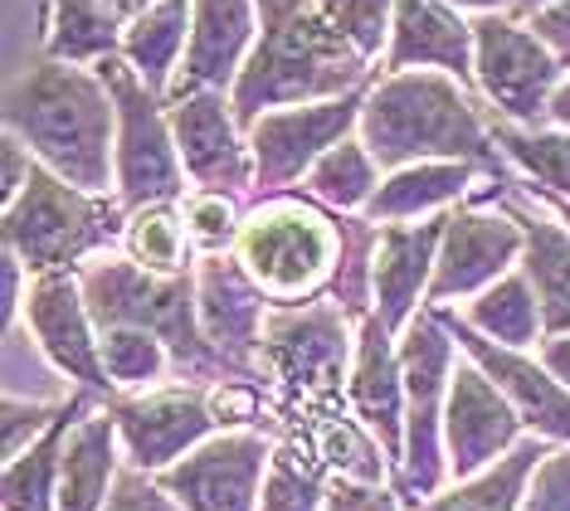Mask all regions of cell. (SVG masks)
<instances>
[{
  "label": "cell",
  "instance_id": "6da1fadb",
  "mask_svg": "<svg viewBox=\"0 0 570 511\" xmlns=\"http://www.w3.org/2000/svg\"><path fill=\"white\" fill-rule=\"evenodd\" d=\"M6 132L69 186L118 190V108L98 69L40 55L6 88Z\"/></svg>",
  "mask_w": 570,
  "mask_h": 511
},
{
  "label": "cell",
  "instance_id": "7a4b0ae2",
  "mask_svg": "<svg viewBox=\"0 0 570 511\" xmlns=\"http://www.w3.org/2000/svg\"><path fill=\"white\" fill-rule=\"evenodd\" d=\"M375 73L381 69L322 16L317 0H258V45L229 102L249 132L274 108L366 94Z\"/></svg>",
  "mask_w": 570,
  "mask_h": 511
},
{
  "label": "cell",
  "instance_id": "3957f363",
  "mask_svg": "<svg viewBox=\"0 0 570 511\" xmlns=\"http://www.w3.org/2000/svg\"><path fill=\"white\" fill-rule=\"evenodd\" d=\"M356 137L371 147L381 170L420 161H469L492 176H517L498 151L483 98L449 73H375Z\"/></svg>",
  "mask_w": 570,
  "mask_h": 511
},
{
  "label": "cell",
  "instance_id": "277c9868",
  "mask_svg": "<svg viewBox=\"0 0 570 511\" xmlns=\"http://www.w3.org/2000/svg\"><path fill=\"white\" fill-rule=\"evenodd\" d=\"M356 317L327 293L313 303H274L258 351V385L268 414L283 424L278 443H307L322 424L352 414Z\"/></svg>",
  "mask_w": 570,
  "mask_h": 511
},
{
  "label": "cell",
  "instance_id": "5b68a950",
  "mask_svg": "<svg viewBox=\"0 0 570 511\" xmlns=\"http://www.w3.org/2000/svg\"><path fill=\"white\" fill-rule=\"evenodd\" d=\"M346 215L317 205L313 195H258L244 215L235 258L268 303H313L342 268Z\"/></svg>",
  "mask_w": 570,
  "mask_h": 511
},
{
  "label": "cell",
  "instance_id": "8992f818",
  "mask_svg": "<svg viewBox=\"0 0 570 511\" xmlns=\"http://www.w3.org/2000/svg\"><path fill=\"white\" fill-rule=\"evenodd\" d=\"M79 287H83V303L94 312L98 332L141 326V332L161 336L176 361L180 385L210 390L225 380V371H219V361L210 356L205 332H200L196 273H186V278H151V273H141L132 258H122L112 248V254H98L94 264L79 268Z\"/></svg>",
  "mask_w": 570,
  "mask_h": 511
},
{
  "label": "cell",
  "instance_id": "52a82bcc",
  "mask_svg": "<svg viewBox=\"0 0 570 511\" xmlns=\"http://www.w3.org/2000/svg\"><path fill=\"white\" fill-rule=\"evenodd\" d=\"M127 209L118 195H88L55 170H35L24 195L6 209V254H16L30 278L45 273H79L98 254H112L122 244Z\"/></svg>",
  "mask_w": 570,
  "mask_h": 511
},
{
  "label": "cell",
  "instance_id": "ba28073f",
  "mask_svg": "<svg viewBox=\"0 0 570 511\" xmlns=\"http://www.w3.org/2000/svg\"><path fill=\"white\" fill-rule=\"evenodd\" d=\"M463 351L449 326L430 307L400 332V371H405V458L395 468V488L405 507H424L449 488V449H444V410L449 385Z\"/></svg>",
  "mask_w": 570,
  "mask_h": 511
},
{
  "label": "cell",
  "instance_id": "9c48e42d",
  "mask_svg": "<svg viewBox=\"0 0 570 511\" xmlns=\"http://www.w3.org/2000/svg\"><path fill=\"white\" fill-rule=\"evenodd\" d=\"M102 83L112 94L118 108V205L132 209L147 205H176L190 195L186 166L176 151V132H171V102L141 78L122 55L98 63Z\"/></svg>",
  "mask_w": 570,
  "mask_h": 511
},
{
  "label": "cell",
  "instance_id": "30bf717a",
  "mask_svg": "<svg viewBox=\"0 0 570 511\" xmlns=\"http://www.w3.org/2000/svg\"><path fill=\"white\" fill-rule=\"evenodd\" d=\"M561 83L566 69L522 16L498 10V16L473 20V94L483 98L492 122L547 127Z\"/></svg>",
  "mask_w": 570,
  "mask_h": 511
},
{
  "label": "cell",
  "instance_id": "8fae6325",
  "mask_svg": "<svg viewBox=\"0 0 570 511\" xmlns=\"http://www.w3.org/2000/svg\"><path fill=\"white\" fill-rule=\"evenodd\" d=\"M361 108L366 94H346L332 102H303V108H274L249 127L254 151V200L258 195H288L303 190L313 166L332 147L361 132Z\"/></svg>",
  "mask_w": 570,
  "mask_h": 511
},
{
  "label": "cell",
  "instance_id": "7c38bea8",
  "mask_svg": "<svg viewBox=\"0 0 570 511\" xmlns=\"http://www.w3.org/2000/svg\"><path fill=\"white\" fill-rule=\"evenodd\" d=\"M278 439L264 429H219L157 478L180 511H258Z\"/></svg>",
  "mask_w": 570,
  "mask_h": 511
},
{
  "label": "cell",
  "instance_id": "4fadbf2b",
  "mask_svg": "<svg viewBox=\"0 0 570 511\" xmlns=\"http://www.w3.org/2000/svg\"><path fill=\"white\" fill-rule=\"evenodd\" d=\"M522 225L508 205H459L449 209L444 244H439V268L430 283L424 307H463L478 293H488L498 278L522 268Z\"/></svg>",
  "mask_w": 570,
  "mask_h": 511
},
{
  "label": "cell",
  "instance_id": "5bb4252c",
  "mask_svg": "<svg viewBox=\"0 0 570 511\" xmlns=\"http://www.w3.org/2000/svg\"><path fill=\"white\" fill-rule=\"evenodd\" d=\"M196 303H200L205 346L219 361L225 380L258 385V351H264V326L274 303L254 287V278L239 268L235 254L196 258Z\"/></svg>",
  "mask_w": 570,
  "mask_h": 511
},
{
  "label": "cell",
  "instance_id": "9a60e30c",
  "mask_svg": "<svg viewBox=\"0 0 570 511\" xmlns=\"http://www.w3.org/2000/svg\"><path fill=\"white\" fill-rule=\"evenodd\" d=\"M108 410L118 419L127 468L151 478H161L166 468H176L186 453H196L205 439L219 434L200 385H166L151 390V395H122Z\"/></svg>",
  "mask_w": 570,
  "mask_h": 511
},
{
  "label": "cell",
  "instance_id": "2e32d148",
  "mask_svg": "<svg viewBox=\"0 0 570 511\" xmlns=\"http://www.w3.org/2000/svg\"><path fill=\"white\" fill-rule=\"evenodd\" d=\"M430 312L449 326V336L459 341L463 356L512 400V410L522 414L527 434L547 439L556 449H570V390L547 371V365L531 356V351L498 346V341H488L483 332H473V326L459 317V307H430Z\"/></svg>",
  "mask_w": 570,
  "mask_h": 511
},
{
  "label": "cell",
  "instance_id": "e0dca14e",
  "mask_svg": "<svg viewBox=\"0 0 570 511\" xmlns=\"http://www.w3.org/2000/svg\"><path fill=\"white\" fill-rule=\"evenodd\" d=\"M20 322L30 326V336L45 346V356L79 390L118 400V390H112V380H108V365H102V332L83 303L79 273H45V278H30V297H24Z\"/></svg>",
  "mask_w": 570,
  "mask_h": 511
},
{
  "label": "cell",
  "instance_id": "ac0fdd59",
  "mask_svg": "<svg viewBox=\"0 0 570 511\" xmlns=\"http://www.w3.org/2000/svg\"><path fill=\"white\" fill-rule=\"evenodd\" d=\"M171 132L190 190H225L254 200V151L229 94H196L171 102Z\"/></svg>",
  "mask_w": 570,
  "mask_h": 511
},
{
  "label": "cell",
  "instance_id": "d6986e66",
  "mask_svg": "<svg viewBox=\"0 0 570 511\" xmlns=\"http://www.w3.org/2000/svg\"><path fill=\"white\" fill-rule=\"evenodd\" d=\"M527 439L522 414L502 395L478 365L463 356L449 385V410H444V449H449V478H478L492 463H502L517 443Z\"/></svg>",
  "mask_w": 570,
  "mask_h": 511
},
{
  "label": "cell",
  "instance_id": "ffe728a7",
  "mask_svg": "<svg viewBox=\"0 0 570 511\" xmlns=\"http://www.w3.org/2000/svg\"><path fill=\"white\" fill-rule=\"evenodd\" d=\"M254 45H258V0H196L190 49L166 102L196 94H235Z\"/></svg>",
  "mask_w": 570,
  "mask_h": 511
},
{
  "label": "cell",
  "instance_id": "44dd1931",
  "mask_svg": "<svg viewBox=\"0 0 570 511\" xmlns=\"http://www.w3.org/2000/svg\"><path fill=\"white\" fill-rule=\"evenodd\" d=\"M444 225L449 215L414 219V225H381V244H375V264H371V297H375V317L395 336L430 303Z\"/></svg>",
  "mask_w": 570,
  "mask_h": 511
},
{
  "label": "cell",
  "instance_id": "7402d4cb",
  "mask_svg": "<svg viewBox=\"0 0 570 511\" xmlns=\"http://www.w3.org/2000/svg\"><path fill=\"white\" fill-rule=\"evenodd\" d=\"M346 395H352V414L381 439L385 458L400 468V458H405V371H400V336L375 312L356 322Z\"/></svg>",
  "mask_w": 570,
  "mask_h": 511
},
{
  "label": "cell",
  "instance_id": "603a6c76",
  "mask_svg": "<svg viewBox=\"0 0 570 511\" xmlns=\"http://www.w3.org/2000/svg\"><path fill=\"white\" fill-rule=\"evenodd\" d=\"M449 73L473 88V20L444 0H395L381 73Z\"/></svg>",
  "mask_w": 570,
  "mask_h": 511
},
{
  "label": "cell",
  "instance_id": "cb8c5ba5",
  "mask_svg": "<svg viewBox=\"0 0 570 511\" xmlns=\"http://www.w3.org/2000/svg\"><path fill=\"white\" fill-rule=\"evenodd\" d=\"M502 205H508L512 219L522 225V239H527L522 273H527L531 293H537L541 326H547V336H570V229L522 180L502 195Z\"/></svg>",
  "mask_w": 570,
  "mask_h": 511
},
{
  "label": "cell",
  "instance_id": "d4e9b609",
  "mask_svg": "<svg viewBox=\"0 0 570 511\" xmlns=\"http://www.w3.org/2000/svg\"><path fill=\"white\" fill-rule=\"evenodd\" d=\"M488 180H517V176H492V170L469 161H420L385 170L381 190L366 205V219L371 225H414V219L449 215L459 205H473Z\"/></svg>",
  "mask_w": 570,
  "mask_h": 511
},
{
  "label": "cell",
  "instance_id": "484cf974",
  "mask_svg": "<svg viewBox=\"0 0 570 511\" xmlns=\"http://www.w3.org/2000/svg\"><path fill=\"white\" fill-rule=\"evenodd\" d=\"M127 468L118 419L102 404L83 424H73L63 443V468H59V511H108V497L118 488V473Z\"/></svg>",
  "mask_w": 570,
  "mask_h": 511
},
{
  "label": "cell",
  "instance_id": "4316f807",
  "mask_svg": "<svg viewBox=\"0 0 570 511\" xmlns=\"http://www.w3.org/2000/svg\"><path fill=\"white\" fill-rule=\"evenodd\" d=\"M40 55L59 63L98 69L102 59L122 55L127 20L108 0H45L40 6Z\"/></svg>",
  "mask_w": 570,
  "mask_h": 511
},
{
  "label": "cell",
  "instance_id": "83f0119b",
  "mask_svg": "<svg viewBox=\"0 0 570 511\" xmlns=\"http://www.w3.org/2000/svg\"><path fill=\"white\" fill-rule=\"evenodd\" d=\"M102 400L94 390H79L69 404H63L59 424L49 429L40 443H30L20 458L6 463V511H59V468H63V443H69L73 424H83L88 414H98Z\"/></svg>",
  "mask_w": 570,
  "mask_h": 511
},
{
  "label": "cell",
  "instance_id": "f1b7e54d",
  "mask_svg": "<svg viewBox=\"0 0 570 511\" xmlns=\"http://www.w3.org/2000/svg\"><path fill=\"white\" fill-rule=\"evenodd\" d=\"M190 24H196V0H157L151 10L127 20V30H122V59L132 63L161 98L171 94L180 63H186Z\"/></svg>",
  "mask_w": 570,
  "mask_h": 511
},
{
  "label": "cell",
  "instance_id": "f546056e",
  "mask_svg": "<svg viewBox=\"0 0 570 511\" xmlns=\"http://www.w3.org/2000/svg\"><path fill=\"white\" fill-rule=\"evenodd\" d=\"M551 449L556 443L527 434L508 458H502V463H492L488 473L449 482L444 492L430 497V502L414 507V511H522L527 482H531V473H537L541 458H547Z\"/></svg>",
  "mask_w": 570,
  "mask_h": 511
},
{
  "label": "cell",
  "instance_id": "4dcf8cb0",
  "mask_svg": "<svg viewBox=\"0 0 570 511\" xmlns=\"http://www.w3.org/2000/svg\"><path fill=\"white\" fill-rule=\"evenodd\" d=\"M459 317L483 332L488 341L498 346H512V351H537L547 326H541V307H537V293H531L527 273L517 268L508 278H498L488 293H478L473 303L459 307Z\"/></svg>",
  "mask_w": 570,
  "mask_h": 511
},
{
  "label": "cell",
  "instance_id": "1f68e13d",
  "mask_svg": "<svg viewBox=\"0 0 570 511\" xmlns=\"http://www.w3.org/2000/svg\"><path fill=\"white\" fill-rule=\"evenodd\" d=\"M118 254L132 258V264L141 273H151V278H186V273H196V248H190L180 200L176 205L132 209V215H127Z\"/></svg>",
  "mask_w": 570,
  "mask_h": 511
},
{
  "label": "cell",
  "instance_id": "d6a6232c",
  "mask_svg": "<svg viewBox=\"0 0 570 511\" xmlns=\"http://www.w3.org/2000/svg\"><path fill=\"white\" fill-rule=\"evenodd\" d=\"M381 180H385V170L371 156V147L361 137H346L342 147H332L313 166V176L303 180V195H313L317 205L336 209V215H366Z\"/></svg>",
  "mask_w": 570,
  "mask_h": 511
},
{
  "label": "cell",
  "instance_id": "836d02e7",
  "mask_svg": "<svg viewBox=\"0 0 570 511\" xmlns=\"http://www.w3.org/2000/svg\"><path fill=\"white\" fill-rule=\"evenodd\" d=\"M502 161L517 170V180L541 186L551 195L570 200V132L566 127H512V122H492Z\"/></svg>",
  "mask_w": 570,
  "mask_h": 511
},
{
  "label": "cell",
  "instance_id": "e575fe53",
  "mask_svg": "<svg viewBox=\"0 0 570 511\" xmlns=\"http://www.w3.org/2000/svg\"><path fill=\"white\" fill-rule=\"evenodd\" d=\"M102 365H108L118 400L151 395V390H166V380H176V361L166 351V341L141 332V326H112V332H102Z\"/></svg>",
  "mask_w": 570,
  "mask_h": 511
},
{
  "label": "cell",
  "instance_id": "d590c367",
  "mask_svg": "<svg viewBox=\"0 0 570 511\" xmlns=\"http://www.w3.org/2000/svg\"><path fill=\"white\" fill-rule=\"evenodd\" d=\"M6 336V356H0V375H6V400H30V404H69L79 395L69 375L45 356V346L30 336V326L16 322Z\"/></svg>",
  "mask_w": 570,
  "mask_h": 511
},
{
  "label": "cell",
  "instance_id": "8d00e7d4",
  "mask_svg": "<svg viewBox=\"0 0 570 511\" xmlns=\"http://www.w3.org/2000/svg\"><path fill=\"white\" fill-rule=\"evenodd\" d=\"M327 488H332V478L313 453H303L297 443H278L268 478H264L258 511H322L327 507Z\"/></svg>",
  "mask_w": 570,
  "mask_h": 511
},
{
  "label": "cell",
  "instance_id": "74e56055",
  "mask_svg": "<svg viewBox=\"0 0 570 511\" xmlns=\"http://www.w3.org/2000/svg\"><path fill=\"white\" fill-rule=\"evenodd\" d=\"M180 215H186V234H190L196 258H219V254H235L249 200L225 195V190H190L180 200Z\"/></svg>",
  "mask_w": 570,
  "mask_h": 511
},
{
  "label": "cell",
  "instance_id": "f35d334b",
  "mask_svg": "<svg viewBox=\"0 0 570 511\" xmlns=\"http://www.w3.org/2000/svg\"><path fill=\"white\" fill-rule=\"evenodd\" d=\"M317 10L381 69L385 45H391V24H395V0H317Z\"/></svg>",
  "mask_w": 570,
  "mask_h": 511
},
{
  "label": "cell",
  "instance_id": "ab89813d",
  "mask_svg": "<svg viewBox=\"0 0 570 511\" xmlns=\"http://www.w3.org/2000/svg\"><path fill=\"white\" fill-rule=\"evenodd\" d=\"M63 404H30V400H6V419H0V449H6V463L20 458L30 443H40L49 429L59 424Z\"/></svg>",
  "mask_w": 570,
  "mask_h": 511
},
{
  "label": "cell",
  "instance_id": "60d3db41",
  "mask_svg": "<svg viewBox=\"0 0 570 511\" xmlns=\"http://www.w3.org/2000/svg\"><path fill=\"white\" fill-rule=\"evenodd\" d=\"M205 400H210L219 429H258V419L268 414L264 390L249 385V380H219V385L205 390Z\"/></svg>",
  "mask_w": 570,
  "mask_h": 511
},
{
  "label": "cell",
  "instance_id": "b9f144b4",
  "mask_svg": "<svg viewBox=\"0 0 570 511\" xmlns=\"http://www.w3.org/2000/svg\"><path fill=\"white\" fill-rule=\"evenodd\" d=\"M522 511H570V449H551L527 482Z\"/></svg>",
  "mask_w": 570,
  "mask_h": 511
},
{
  "label": "cell",
  "instance_id": "7bdbcfd3",
  "mask_svg": "<svg viewBox=\"0 0 570 511\" xmlns=\"http://www.w3.org/2000/svg\"><path fill=\"white\" fill-rule=\"evenodd\" d=\"M322 511H405V497H400L395 482L375 488V482L332 478V488H327V507H322Z\"/></svg>",
  "mask_w": 570,
  "mask_h": 511
},
{
  "label": "cell",
  "instance_id": "ee69618b",
  "mask_svg": "<svg viewBox=\"0 0 570 511\" xmlns=\"http://www.w3.org/2000/svg\"><path fill=\"white\" fill-rule=\"evenodd\" d=\"M108 511H180V507L161 492V482L151 478V473L122 468L118 488H112V497H108Z\"/></svg>",
  "mask_w": 570,
  "mask_h": 511
},
{
  "label": "cell",
  "instance_id": "f6af8a7d",
  "mask_svg": "<svg viewBox=\"0 0 570 511\" xmlns=\"http://www.w3.org/2000/svg\"><path fill=\"white\" fill-rule=\"evenodd\" d=\"M35 170H40V161H35L30 147H24L20 137H10V132L0 137V180H6V186H0V195H6V209L24 195V186L35 180Z\"/></svg>",
  "mask_w": 570,
  "mask_h": 511
},
{
  "label": "cell",
  "instance_id": "bcb514c9",
  "mask_svg": "<svg viewBox=\"0 0 570 511\" xmlns=\"http://www.w3.org/2000/svg\"><path fill=\"white\" fill-rule=\"evenodd\" d=\"M527 24L537 30V39L556 55V63L566 69L570 78V0H556V6L537 10V16H527Z\"/></svg>",
  "mask_w": 570,
  "mask_h": 511
},
{
  "label": "cell",
  "instance_id": "7dc6e473",
  "mask_svg": "<svg viewBox=\"0 0 570 511\" xmlns=\"http://www.w3.org/2000/svg\"><path fill=\"white\" fill-rule=\"evenodd\" d=\"M537 361L547 365V371L561 380V385L570 390V336H541L537 346Z\"/></svg>",
  "mask_w": 570,
  "mask_h": 511
},
{
  "label": "cell",
  "instance_id": "c3c4849f",
  "mask_svg": "<svg viewBox=\"0 0 570 511\" xmlns=\"http://www.w3.org/2000/svg\"><path fill=\"white\" fill-rule=\"evenodd\" d=\"M444 6L463 10L469 20H478V16H498V10H512V0H444Z\"/></svg>",
  "mask_w": 570,
  "mask_h": 511
},
{
  "label": "cell",
  "instance_id": "681fc988",
  "mask_svg": "<svg viewBox=\"0 0 570 511\" xmlns=\"http://www.w3.org/2000/svg\"><path fill=\"white\" fill-rule=\"evenodd\" d=\"M547 122H551V127H566V132H570V78H566L561 88H556V98H551V112H547Z\"/></svg>",
  "mask_w": 570,
  "mask_h": 511
},
{
  "label": "cell",
  "instance_id": "f907efd6",
  "mask_svg": "<svg viewBox=\"0 0 570 511\" xmlns=\"http://www.w3.org/2000/svg\"><path fill=\"white\" fill-rule=\"evenodd\" d=\"M522 186H527V180H522ZM527 190H531V195H537V200H541V205H547V209H551V215H556V219H561V225L570 229V200H561V195H551V190H541V186H527Z\"/></svg>",
  "mask_w": 570,
  "mask_h": 511
},
{
  "label": "cell",
  "instance_id": "816d5d0a",
  "mask_svg": "<svg viewBox=\"0 0 570 511\" xmlns=\"http://www.w3.org/2000/svg\"><path fill=\"white\" fill-rule=\"evenodd\" d=\"M108 6L118 10L122 20H132V16H141V10H151V6H157V0H108Z\"/></svg>",
  "mask_w": 570,
  "mask_h": 511
},
{
  "label": "cell",
  "instance_id": "f5cc1de1",
  "mask_svg": "<svg viewBox=\"0 0 570 511\" xmlns=\"http://www.w3.org/2000/svg\"><path fill=\"white\" fill-rule=\"evenodd\" d=\"M547 6H556V0H512V16H537V10H547Z\"/></svg>",
  "mask_w": 570,
  "mask_h": 511
},
{
  "label": "cell",
  "instance_id": "db71d44e",
  "mask_svg": "<svg viewBox=\"0 0 570 511\" xmlns=\"http://www.w3.org/2000/svg\"><path fill=\"white\" fill-rule=\"evenodd\" d=\"M40 6H45V0H40Z\"/></svg>",
  "mask_w": 570,
  "mask_h": 511
}]
</instances>
